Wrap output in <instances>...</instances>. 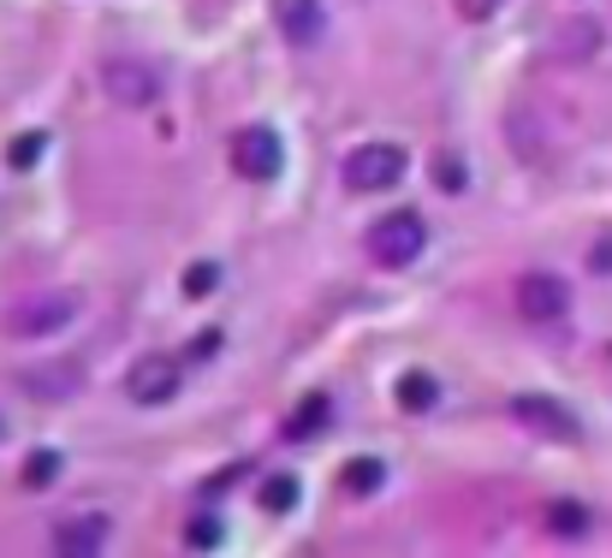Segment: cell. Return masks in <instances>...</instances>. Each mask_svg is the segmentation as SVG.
I'll use <instances>...</instances> for the list:
<instances>
[{
	"label": "cell",
	"mask_w": 612,
	"mask_h": 558,
	"mask_svg": "<svg viewBox=\"0 0 612 558\" xmlns=\"http://www.w3.org/2000/svg\"><path fill=\"white\" fill-rule=\"evenodd\" d=\"M369 261H381V268H411L422 256V244H429V226H422L416 209H399V214H381L369 226Z\"/></svg>",
	"instance_id": "cell-1"
},
{
	"label": "cell",
	"mask_w": 612,
	"mask_h": 558,
	"mask_svg": "<svg viewBox=\"0 0 612 558\" xmlns=\"http://www.w3.org/2000/svg\"><path fill=\"white\" fill-rule=\"evenodd\" d=\"M340 179H345V190H357V197L392 190V185L404 179V149H399V143H363V149L345 155Z\"/></svg>",
	"instance_id": "cell-2"
},
{
	"label": "cell",
	"mask_w": 612,
	"mask_h": 558,
	"mask_svg": "<svg viewBox=\"0 0 612 558\" xmlns=\"http://www.w3.org/2000/svg\"><path fill=\"white\" fill-rule=\"evenodd\" d=\"M71 315H78V291H48V298L19 303V310L7 315V333L12 339H48V333H60Z\"/></svg>",
	"instance_id": "cell-3"
},
{
	"label": "cell",
	"mask_w": 612,
	"mask_h": 558,
	"mask_svg": "<svg viewBox=\"0 0 612 558\" xmlns=\"http://www.w3.org/2000/svg\"><path fill=\"white\" fill-rule=\"evenodd\" d=\"M179 357H137L131 362V375H125V399L131 404H143V410H155V404H173L179 399Z\"/></svg>",
	"instance_id": "cell-4"
},
{
	"label": "cell",
	"mask_w": 612,
	"mask_h": 558,
	"mask_svg": "<svg viewBox=\"0 0 612 558\" xmlns=\"http://www.w3.org/2000/svg\"><path fill=\"white\" fill-rule=\"evenodd\" d=\"M101 90H108V101H120V108H155L162 101V71L143 60H108L101 66Z\"/></svg>",
	"instance_id": "cell-5"
},
{
	"label": "cell",
	"mask_w": 612,
	"mask_h": 558,
	"mask_svg": "<svg viewBox=\"0 0 612 558\" xmlns=\"http://www.w3.org/2000/svg\"><path fill=\"white\" fill-rule=\"evenodd\" d=\"M232 167H238L244 179H256V185L280 179V167H286V149H280V137H274L268 125H244L238 137H232Z\"/></svg>",
	"instance_id": "cell-6"
},
{
	"label": "cell",
	"mask_w": 612,
	"mask_h": 558,
	"mask_svg": "<svg viewBox=\"0 0 612 558\" xmlns=\"http://www.w3.org/2000/svg\"><path fill=\"white\" fill-rule=\"evenodd\" d=\"M512 416L530 434H542V439H582V422L559 399H542V392H523V399H512Z\"/></svg>",
	"instance_id": "cell-7"
},
{
	"label": "cell",
	"mask_w": 612,
	"mask_h": 558,
	"mask_svg": "<svg viewBox=\"0 0 612 558\" xmlns=\"http://www.w3.org/2000/svg\"><path fill=\"white\" fill-rule=\"evenodd\" d=\"M108 535H113V523H108V511H71V517L54 523V553H71V558H90L108 547Z\"/></svg>",
	"instance_id": "cell-8"
},
{
	"label": "cell",
	"mask_w": 612,
	"mask_h": 558,
	"mask_svg": "<svg viewBox=\"0 0 612 558\" xmlns=\"http://www.w3.org/2000/svg\"><path fill=\"white\" fill-rule=\"evenodd\" d=\"M518 310L530 321H559L571 310V286L559 274H523L518 279Z\"/></svg>",
	"instance_id": "cell-9"
},
{
	"label": "cell",
	"mask_w": 612,
	"mask_h": 558,
	"mask_svg": "<svg viewBox=\"0 0 612 558\" xmlns=\"http://www.w3.org/2000/svg\"><path fill=\"white\" fill-rule=\"evenodd\" d=\"M274 19H280V36L291 48H315L327 31V12L322 0H274Z\"/></svg>",
	"instance_id": "cell-10"
},
{
	"label": "cell",
	"mask_w": 612,
	"mask_h": 558,
	"mask_svg": "<svg viewBox=\"0 0 612 558\" xmlns=\"http://www.w3.org/2000/svg\"><path fill=\"white\" fill-rule=\"evenodd\" d=\"M19 387L36 392V399H71V392L84 387V369L78 362H54V369H42V375H19Z\"/></svg>",
	"instance_id": "cell-11"
},
{
	"label": "cell",
	"mask_w": 612,
	"mask_h": 558,
	"mask_svg": "<svg viewBox=\"0 0 612 558\" xmlns=\"http://www.w3.org/2000/svg\"><path fill=\"white\" fill-rule=\"evenodd\" d=\"M381 488H387V464L381 458H352L340 469V493L345 499H375Z\"/></svg>",
	"instance_id": "cell-12"
},
{
	"label": "cell",
	"mask_w": 612,
	"mask_h": 558,
	"mask_svg": "<svg viewBox=\"0 0 612 558\" xmlns=\"http://www.w3.org/2000/svg\"><path fill=\"white\" fill-rule=\"evenodd\" d=\"M399 404L411 410V416H422V410H434V404H441V380H434V375H422V369H411V375L399 380Z\"/></svg>",
	"instance_id": "cell-13"
},
{
	"label": "cell",
	"mask_w": 612,
	"mask_h": 558,
	"mask_svg": "<svg viewBox=\"0 0 612 558\" xmlns=\"http://www.w3.org/2000/svg\"><path fill=\"white\" fill-rule=\"evenodd\" d=\"M327 416H333V404L315 392V399H303V410L286 422V439H310V434H322L327 428Z\"/></svg>",
	"instance_id": "cell-14"
},
{
	"label": "cell",
	"mask_w": 612,
	"mask_h": 558,
	"mask_svg": "<svg viewBox=\"0 0 612 558\" xmlns=\"http://www.w3.org/2000/svg\"><path fill=\"white\" fill-rule=\"evenodd\" d=\"M542 523L553 528V535H589V511H582L577 499H553Z\"/></svg>",
	"instance_id": "cell-15"
},
{
	"label": "cell",
	"mask_w": 612,
	"mask_h": 558,
	"mask_svg": "<svg viewBox=\"0 0 612 558\" xmlns=\"http://www.w3.org/2000/svg\"><path fill=\"white\" fill-rule=\"evenodd\" d=\"M54 476H60V451H54V446H36L31 458H24V488H48Z\"/></svg>",
	"instance_id": "cell-16"
},
{
	"label": "cell",
	"mask_w": 612,
	"mask_h": 558,
	"mask_svg": "<svg viewBox=\"0 0 612 558\" xmlns=\"http://www.w3.org/2000/svg\"><path fill=\"white\" fill-rule=\"evenodd\" d=\"M291 505H298V476H268L262 481V511L280 517V511H291Z\"/></svg>",
	"instance_id": "cell-17"
},
{
	"label": "cell",
	"mask_w": 612,
	"mask_h": 558,
	"mask_svg": "<svg viewBox=\"0 0 612 558\" xmlns=\"http://www.w3.org/2000/svg\"><path fill=\"white\" fill-rule=\"evenodd\" d=\"M214 286H221V268H214V261H197V268H185V298H209Z\"/></svg>",
	"instance_id": "cell-18"
},
{
	"label": "cell",
	"mask_w": 612,
	"mask_h": 558,
	"mask_svg": "<svg viewBox=\"0 0 612 558\" xmlns=\"http://www.w3.org/2000/svg\"><path fill=\"white\" fill-rule=\"evenodd\" d=\"M434 185H441V190H464V160L441 155V160H434Z\"/></svg>",
	"instance_id": "cell-19"
},
{
	"label": "cell",
	"mask_w": 612,
	"mask_h": 558,
	"mask_svg": "<svg viewBox=\"0 0 612 558\" xmlns=\"http://www.w3.org/2000/svg\"><path fill=\"white\" fill-rule=\"evenodd\" d=\"M214 540H221V523H214V517H197V523H191V547H197V553H209Z\"/></svg>",
	"instance_id": "cell-20"
},
{
	"label": "cell",
	"mask_w": 612,
	"mask_h": 558,
	"mask_svg": "<svg viewBox=\"0 0 612 558\" xmlns=\"http://www.w3.org/2000/svg\"><path fill=\"white\" fill-rule=\"evenodd\" d=\"M42 155V131H31V137L12 143V167H31V160Z\"/></svg>",
	"instance_id": "cell-21"
},
{
	"label": "cell",
	"mask_w": 612,
	"mask_h": 558,
	"mask_svg": "<svg viewBox=\"0 0 612 558\" xmlns=\"http://www.w3.org/2000/svg\"><path fill=\"white\" fill-rule=\"evenodd\" d=\"M589 268L612 279V232H607V238H601V244H594V249H589Z\"/></svg>",
	"instance_id": "cell-22"
},
{
	"label": "cell",
	"mask_w": 612,
	"mask_h": 558,
	"mask_svg": "<svg viewBox=\"0 0 612 558\" xmlns=\"http://www.w3.org/2000/svg\"><path fill=\"white\" fill-rule=\"evenodd\" d=\"M214 350H221V333H202V339H191V350H185V357H191V362H209Z\"/></svg>",
	"instance_id": "cell-23"
},
{
	"label": "cell",
	"mask_w": 612,
	"mask_h": 558,
	"mask_svg": "<svg viewBox=\"0 0 612 558\" xmlns=\"http://www.w3.org/2000/svg\"><path fill=\"white\" fill-rule=\"evenodd\" d=\"M458 12L482 24V19H493V12H500V0H458Z\"/></svg>",
	"instance_id": "cell-24"
}]
</instances>
